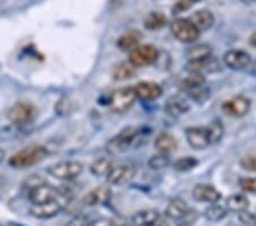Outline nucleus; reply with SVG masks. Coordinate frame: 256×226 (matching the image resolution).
Listing matches in <instances>:
<instances>
[{
    "instance_id": "obj_13",
    "label": "nucleus",
    "mask_w": 256,
    "mask_h": 226,
    "mask_svg": "<svg viewBox=\"0 0 256 226\" xmlns=\"http://www.w3.org/2000/svg\"><path fill=\"white\" fill-rule=\"evenodd\" d=\"M221 68L220 61L213 56L200 61H188V63L186 64V70L189 73H198V75L218 72L220 71Z\"/></svg>"
},
{
    "instance_id": "obj_5",
    "label": "nucleus",
    "mask_w": 256,
    "mask_h": 226,
    "mask_svg": "<svg viewBox=\"0 0 256 226\" xmlns=\"http://www.w3.org/2000/svg\"><path fill=\"white\" fill-rule=\"evenodd\" d=\"M38 116V110L28 102H18L8 111V120L18 127L26 126Z\"/></svg>"
},
{
    "instance_id": "obj_33",
    "label": "nucleus",
    "mask_w": 256,
    "mask_h": 226,
    "mask_svg": "<svg viewBox=\"0 0 256 226\" xmlns=\"http://www.w3.org/2000/svg\"><path fill=\"white\" fill-rule=\"evenodd\" d=\"M208 129L210 142H212V144H216L221 141L222 136H224V128L221 121H218V120L212 121L210 122V125L208 127Z\"/></svg>"
},
{
    "instance_id": "obj_38",
    "label": "nucleus",
    "mask_w": 256,
    "mask_h": 226,
    "mask_svg": "<svg viewBox=\"0 0 256 226\" xmlns=\"http://www.w3.org/2000/svg\"><path fill=\"white\" fill-rule=\"evenodd\" d=\"M194 5V3L192 0H179V2H176V4L172 8V12L173 14H180L182 13V12L187 11Z\"/></svg>"
},
{
    "instance_id": "obj_46",
    "label": "nucleus",
    "mask_w": 256,
    "mask_h": 226,
    "mask_svg": "<svg viewBox=\"0 0 256 226\" xmlns=\"http://www.w3.org/2000/svg\"><path fill=\"white\" fill-rule=\"evenodd\" d=\"M123 226H136V225H134V224H128V225H123Z\"/></svg>"
},
{
    "instance_id": "obj_10",
    "label": "nucleus",
    "mask_w": 256,
    "mask_h": 226,
    "mask_svg": "<svg viewBox=\"0 0 256 226\" xmlns=\"http://www.w3.org/2000/svg\"><path fill=\"white\" fill-rule=\"evenodd\" d=\"M136 176V168L131 164H120L114 166L107 174V182L115 186H123L130 183Z\"/></svg>"
},
{
    "instance_id": "obj_29",
    "label": "nucleus",
    "mask_w": 256,
    "mask_h": 226,
    "mask_svg": "<svg viewBox=\"0 0 256 226\" xmlns=\"http://www.w3.org/2000/svg\"><path fill=\"white\" fill-rule=\"evenodd\" d=\"M205 84V78L203 75H198V73H190L187 78L181 81V88L186 92L188 90L195 89L198 87H202Z\"/></svg>"
},
{
    "instance_id": "obj_14",
    "label": "nucleus",
    "mask_w": 256,
    "mask_h": 226,
    "mask_svg": "<svg viewBox=\"0 0 256 226\" xmlns=\"http://www.w3.org/2000/svg\"><path fill=\"white\" fill-rule=\"evenodd\" d=\"M112 198V190L107 185H99L94 190L86 193L82 199V202L88 207H96V205L106 204Z\"/></svg>"
},
{
    "instance_id": "obj_8",
    "label": "nucleus",
    "mask_w": 256,
    "mask_h": 226,
    "mask_svg": "<svg viewBox=\"0 0 256 226\" xmlns=\"http://www.w3.org/2000/svg\"><path fill=\"white\" fill-rule=\"evenodd\" d=\"M60 191L47 182L28 191V199L32 204H40L58 199Z\"/></svg>"
},
{
    "instance_id": "obj_37",
    "label": "nucleus",
    "mask_w": 256,
    "mask_h": 226,
    "mask_svg": "<svg viewBox=\"0 0 256 226\" xmlns=\"http://www.w3.org/2000/svg\"><path fill=\"white\" fill-rule=\"evenodd\" d=\"M240 166L242 169L248 171H256V155H247L240 160Z\"/></svg>"
},
{
    "instance_id": "obj_47",
    "label": "nucleus",
    "mask_w": 256,
    "mask_h": 226,
    "mask_svg": "<svg viewBox=\"0 0 256 226\" xmlns=\"http://www.w3.org/2000/svg\"><path fill=\"white\" fill-rule=\"evenodd\" d=\"M192 3H197V2H200V0H192Z\"/></svg>"
},
{
    "instance_id": "obj_30",
    "label": "nucleus",
    "mask_w": 256,
    "mask_h": 226,
    "mask_svg": "<svg viewBox=\"0 0 256 226\" xmlns=\"http://www.w3.org/2000/svg\"><path fill=\"white\" fill-rule=\"evenodd\" d=\"M228 213V209L222 207L220 204H213L206 209L205 211V217L206 219L210 221H220L224 218Z\"/></svg>"
},
{
    "instance_id": "obj_15",
    "label": "nucleus",
    "mask_w": 256,
    "mask_h": 226,
    "mask_svg": "<svg viewBox=\"0 0 256 226\" xmlns=\"http://www.w3.org/2000/svg\"><path fill=\"white\" fill-rule=\"evenodd\" d=\"M224 63L232 70H242L248 68L252 63L250 55L240 49H232L224 55Z\"/></svg>"
},
{
    "instance_id": "obj_44",
    "label": "nucleus",
    "mask_w": 256,
    "mask_h": 226,
    "mask_svg": "<svg viewBox=\"0 0 256 226\" xmlns=\"http://www.w3.org/2000/svg\"><path fill=\"white\" fill-rule=\"evenodd\" d=\"M5 157H6L5 151H4L2 149H0V163L4 161V159H5Z\"/></svg>"
},
{
    "instance_id": "obj_7",
    "label": "nucleus",
    "mask_w": 256,
    "mask_h": 226,
    "mask_svg": "<svg viewBox=\"0 0 256 226\" xmlns=\"http://www.w3.org/2000/svg\"><path fill=\"white\" fill-rule=\"evenodd\" d=\"M158 59V49L152 45H139L129 54V62L136 68L147 67Z\"/></svg>"
},
{
    "instance_id": "obj_18",
    "label": "nucleus",
    "mask_w": 256,
    "mask_h": 226,
    "mask_svg": "<svg viewBox=\"0 0 256 226\" xmlns=\"http://www.w3.org/2000/svg\"><path fill=\"white\" fill-rule=\"evenodd\" d=\"M190 211L187 202L180 198H176L168 202L165 209V216L171 220H182L187 213Z\"/></svg>"
},
{
    "instance_id": "obj_23",
    "label": "nucleus",
    "mask_w": 256,
    "mask_h": 226,
    "mask_svg": "<svg viewBox=\"0 0 256 226\" xmlns=\"http://www.w3.org/2000/svg\"><path fill=\"white\" fill-rule=\"evenodd\" d=\"M137 75V68L132 65L129 61L116 65L113 70V79L116 81H126L132 79Z\"/></svg>"
},
{
    "instance_id": "obj_43",
    "label": "nucleus",
    "mask_w": 256,
    "mask_h": 226,
    "mask_svg": "<svg viewBox=\"0 0 256 226\" xmlns=\"http://www.w3.org/2000/svg\"><path fill=\"white\" fill-rule=\"evenodd\" d=\"M242 4L245 5H253V4H256V0H240Z\"/></svg>"
},
{
    "instance_id": "obj_1",
    "label": "nucleus",
    "mask_w": 256,
    "mask_h": 226,
    "mask_svg": "<svg viewBox=\"0 0 256 226\" xmlns=\"http://www.w3.org/2000/svg\"><path fill=\"white\" fill-rule=\"evenodd\" d=\"M48 155V150L42 145H30L24 147L8 160V164L14 169H26L42 162Z\"/></svg>"
},
{
    "instance_id": "obj_32",
    "label": "nucleus",
    "mask_w": 256,
    "mask_h": 226,
    "mask_svg": "<svg viewBox=\"0 0 256 226\" xmlns=\"http://www.w3.org/2000/svg\"><path fill=\"white\" fill-rule=\"evenodd\" d=\"M198 164V160L194 157H182L176 160L173 168L178 171H189Z\"/></svg>"
},
{
    "instance_id": "obj_20",
    "label": "nucleus",
    "mask_w": 256,
    "mask_h": 226,
    "mask_svg": "<svg viewBox=\"0 0 256 226\" xmlns=\"http://www.w3.org/2000/svg\"><path fill=\"white\" fill-rule=\"evenodd\" d=\"M142 39V34L138 30H130L123 34L118 39V47L123 52H131L138 47Z\"/></svg>"
},
{
    "instance_id": "obj_6",
    "label": "nucleus",
    "mask_w": 256,
    "mask_h": 226,
    "mask_svg": "<svg viewBox=\"0 0 256 226\" xmlns=\"http://www.w3.org/2000/svg\"><path fill=\"white\" fill-rule=\"evenodd\" d=\"M171 31L176 38L184 44H192L200 38V31L189 19L179 18L172 21Z\"/></svg>"
},
{
    "instance_id": "obj_2",
    "label": "nucleus",
    "mask_w": 256,
    "mask_h": 226,
    "mask_svg": "<svg viewBox=\"0 0 256 226\" xmlns=\"http://www.w3.org/2000/svg\"><path fill=\"white\" fill-rule=\"evenodd\" d=\"M137 98L134 87H122L115 89L110 95V110L114 113H124L132 108Z\"/></svg>"
},
{
    "instance_id": "obj_35",
    "label": "nucleus",
    "mask_w": 256,
    "mask_h": 226,
    "mask_svg": "<svg viewBox=\"0 0 256 226\" xmlns=\"http://www.w3.org/2000/svg\"><path fill=\"white\" fill-rule=\"evenodd\" d=\"M46 182H47V180L41 177V176H39V175H32V176H30V177H28L26 179V182H24L23 186H24V188H26V191H30V190H32V188L39 186V185L46 183Z\"/></svg>"
},
{
    "instance_id": "obj_27",
    "label": "nucleus",
    "mask_w": 256,
    "mask_h": 226,
    "mask_svg": "<svg viewBox=\"0 0 256 226\" xmlns=\"http://www.w3.org/2000/svg\"><path fill=\"white\" fill-rule=\"evenodd\" d=\"M188 103L181 97H171L168 98V101L166 102V111L171 114V116H181V114L188 112Z\"/></svg>"
},
{
    "instance_id": "obj_24",
    "label": "nucleus",
    "mask_w": 256,
    "mask_h": 226,
    "mask_svg": "<svg viewBox=\"0 0 256 226\" xmlns=\"http://www.w3.org/2000/svg\"><path fill=\"white\" fill-rule=\"evenodd\" d=\"M168 24V18L160 12H152L144 19V27L150 31H158Z\"/></svg>"
},
{
    "instance_id": "obj_12",
    "label": "nucleus",
    "mask_w": 256,
    "mask_h": 226,
    "mask_svg": "<svg viewBox=\"0 0 256 226\" xmlns=\"http://www.w3.org/2000/svg\"><path fill=\"white\" fill-rule=\"evenodd\" d=\"M250 109V101L244 96H234L222 104V111H224L226 116L234 118H242L246 116L248 113Z\"/></svg>"
},
{
    "instance_id": "obj_3",
    "label": "nucleus",
    "mask_w": 256,
    "mask_h": 226,
    "mask_svg": "<svg viewBox=\"0 0 256 226\" xmlns=\"http://www.w3.org/2000/svg\"><path fill=\"white\" fill-rule=\"evenodd\" d=\"M139 134L138 128H134V127H126V128L122 129L120 133L110 138L106 144V151L108 152L110 154H120L124 153L128 150L130 149L132 144H134V139L137 138Z\"/></svg>"
},
{
    "instance_id": "obj_11",
    "label": "nucleus",
    "mask_w": 256,
    "mask_h": 226,
    "mask_svg": "<svg viewBox=\"0 0 256 226\" xmlns=\"http://www.w3.org/2000/svg\"><path fill=\"white\" fill-rule=\"evenodd\" d=\"M186 138L195 150H203L212 144L208 127H190L186 129Z\"/></svg>"
},
{
    "instance_id": "obj_4",
    "label": "nucleus",
    "mask_w": 256,
    "mask_h": 226,
    "mask_svg": "<svg viewBox=\"0 0 256 226\" xmlns=\"http://www.w3.org/2000/svg\"><path fill=\"white\" fill-rule=\"evenodd\" d=\"M82 171H84V164L76 160L60 161L47 168L48 174L60 180H73L79 177Z\"/></svg>"
},
{
    "instance_id": "obj_39",
    "label": "nucleus",
    "mask_w": 256,
    "mask_h": 226,
    "mask_svg": "<svg viewBox=\"0 0 256 226\" xmlns=\"http://www.w3.org/2000/svg\"><path fill=\"white\" fill-rule=\"evenodd\" d=\"M89 224L90 220L88 217L84 215H78L73 217L72 219H70L64 226H89Z\"/></svg>"
},
{
    "instance_id": "obj_34",
    "label": "nucleus",
    "mask_w": 256,
    "mask_h": 226,
    "mask_svg": "<svg viewBox=\"0 0 256 226\" xmlns=\"http://www.w3.org/2000/svg\"><path fill=\"white\" fill-rule=\"evenodd\" d=\"M187 93L189 94V96H190L192 100L196 101L198 103H203L204 101L208 100V94H210L208 89L205 88L204 86L195 88V89H192V90H188Z\"/></svg>"
},
{
    "instance_id": "obj_31",
    "label": "nucleus",
    "mask_w": 256,
    "mask_h": 226,
    "mask_svg": "<svg viewBox=\"0 0 256 226\" xmlns=\"http://www.w3.org/2000/svg\"><path fill=\"white\" fill-rule=\"evenodd\" d=\"M168 164H170V158H168V154L160 153V152L158 154L152 155V157H150V159L148 160V166L154 170L163 169V168H166Z\"/></svg>"
},
{
    "instance_id": "obj_28",
    "label": "nucleus",
    "mask_w": 256,
    "mask_h": 226,
    "mask_svg": "<svg viewBox=\"0 0 256 226\" xmlns=\"http://www.w3.org/2000/svg\"><path fill=\"white\" fill-rule=\"evenodd\" d=\"M114 166L113 161L107 158H100L94 160V161L90 164V172L94 176L100 177V176H107V174L110 171Z\"/></svg>"
},
{
    "instance_id": "obj_36",
    "label": "nucleus",
    "mask_w": 256,
    "mask_h": 226,
    "mask_svg": "<svg viewBox=\"0 0 256 226\" xmlns=\"http://www.w3.org/2000/svg\"><path fill=\"white\" fill-rule=\"evenodd\" d=\"M239 186L248 193H256V177H242L239 179Z\"/></svg>"
},
{
    "instance_id": "obj_16",
    "label": "nucleus",
    "mask_w": 256,
    "mask_h": 226,
    "mask_svg": "<svg viewBox=\"0 0 256 226\" xmlns=\"http://www.w3.org/2000/svg\"><path fill=\"white\" fill-rule=\"evenodd\" d=\"M192 198L198 202L216 203L221 199V193L208 184H198L192 190Z\"/></svg>"
},
{
    "instance_id": "obj_25",
    "label": "nucleus",
    "mask_w": 256,
    "mask_h": 226,
    "mask_svg": "<svg viewBox=\"0 0 256 226\" xmlns=\"http://www.w3.org/2000/svg\"><path fill=\"white\" fill-rule=\"evenodd\" d=\"M226 205L229 211L239 213L247 210L250 205V200L247 199V196L242 194H232L226 199Z\"/></svg>"
},
{
    "instance_id": "obj_42",
    "label": "nucleus",
    "mask_w": 256,
    "mask_h": 226,
    "mask_svg": "<svg viewBox=\"0 0 256 226\" xmlns=\"http://www.w3.org/2000/svg\"><path fill=\"white\" fill-rule=\"evenodd\" d=\"M250 41L252 46H254V47H256V31H254V32H253V34H252V36H250Z\"/></svg>"
},
{
    "instance_id": "obj_26",
    "label": "nucleus",
    "mask_w": 256,
    "mask_h": 226,
    "mask_svg": "<svg viewBox=\"0 0 256 226\" xmlns=\"http://www.w3.org/2000/svg\"><path fill=\"white\" fill-rule=\"evenodd\" d=\"M186 56H187L188 61H200L208 59V57L212 56V47L206 44L196 45V46L188 49Z\"/></svg>"
},
{
    "instance_id": "obj_45",
    "label": "nucleus",
    "mask_w": 256,
    "mask_h": 226,
    "mask_svg": "<svg viewBox=\"0 0 256 226\" xmlns=\"http://www.w3.org/2000/svg\"><path fill=\"white\" fill-rule=\"evenodd\" d=\"M250 72L253 73V75H256V61L253 63V65H252L250 68Z\"/></svg>"
},
{
    "instance_id": "obj_19",
    "label": "nucleus",
    "mask_w": 256,
    "mask_h": 226,
    "mask_svg": "<svg viewBox=\"0 0 256 226\" xmlns=\"http://www.w3.org/2000/svg\"><path fill=\"white\" fill-rule=\"evenodd\" d=\"M160 213L155 209H144L132 216L131 224L136 226H156L160 223Z\"/></svg>"
},
{
    "instance_id": "obj_21",
    "label": "nucleus",
    "mask_w": 256,
    "mask_h": 226,
    "mask_svg": "<svg viewBox=\"0 0 256 226\" xmlns=\"http://www.w3.org/2000/svg\"><path fill=\"white\" fill-rule=\"evenodd\" d=\"M176 145L178 144L174 136L170 133H166V131H163V133L158 134L154 142L155 149L158 150L160 153L165 154H168L170 152L174 151L176 149Z\"/></svg>"
},
{
    "instance_id": "obj_22",
    "label": "nucleus",
    "mask_w": 256,
    "mask_h": 226,
    "mask_svg": "<svg viewBox=\"0 0 256 226\" xmlns=\"http://www.w3.org/2000/svg\"><path fill=\"white\" fill-rule=\"evenodd\" d=\"M189 20L195 24L196 28L200 31L208 30V29L212 28L214 24V15L212 14V12H210L208 10L196 11Z\"/></svg>"
},
{
    "instance_id": "obj_40",
    "label": "nucleus",
    "mask_w": 256,
    "mask_h": 226,
    "mask_svg": "<svg viewBox=\"0 0 256 226\" xmlns=\"http://www.w3.org/2000/svg\"><path fill=\"white\" fill-rule=\"evenodd\" d=\"M239 219L242 224H245L247 226H256V216L253 215L252 212L248 211H242L239 212Z\"/></svg>"
},
{
    "instance_id": "obj_17",
    "label": "nucleus",
    "mask_w": 256,
    "mask_h": 226,
    "mask_svg": "<svg viewBox=\"0 0 256 226\" xmlns=\"http://www.w3.org/2000/svg\"><path fill=\"white\" fill-rule=\"evenodd\" d=\"M137 97L144 101H155L162 96L163 89L158 84L152 81H142L134 87Z\"/></svg>"
},
{
    "instance_id": "obj_41",
    "label": "nucleus",
    "mask_w": 256,
    "mask_h": 226,
    "mask_svg": "<svg viewBox=\"0 0 256 226\" xmlns=\"http://www.w3.org/2000/svg\"><path fill=\"white\" fill-rule=\"evenodd\" d=\"M89 226H114V224L113 221L108 218H99V219L90 221Z\"/></svg>"
},
{
    "instance_id": "obj_9",
    "label": "nucleus",
    "mask_w": 256,
    "mask_h": 226,
    "mask_svg": "<svg viewBox=\"0 0 256 226\" xmlns=\"http://www.w3.org/2000/svg\"><path fill=\"white\" fill-rule=\"evenodd\" d=\"M63 208H64V204L58 198L52 201H49V202L32 204V207L30 209V213L31 216L34 217V218L49 219V218H52V217L58 216L60 211L63 210Z\"/></svg>"
}]
</instances>
